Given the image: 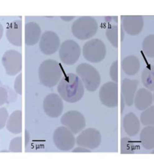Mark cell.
Returning <instances> with one entry per match:
<instances>
[{"mask_svg": "<svg viewBox=\"0 0 154 159\" xmlns=\"http://www.w3.org/2000/svg\"><path fill=\"white\" fill-rule=\"evenodd\" d=\"M22 73H21L17 76L14 84L15 90L20 95H22Z\"/></svg>", "mask_w": 154, "mask_h": 159, "instance_id": "cell-30", "label": "cell"}, {"mask_svg": "<svg viewBox=\"0 0 154 159\" xmlns=\"http://www.w3.org/2000/svg\"><path fill=\"white\" fill-rule=\"evenodd\" d=\"M98 28L97 22L93 17L82 16L74 21L71 30L73 35L77 39L85 40L95 35Z\"/></svg>", "mask_w": 154, "mask_h": 159, "instance_id": "cell-3", "label": "cell"}, {"mask_svg": "<svg viewBox=\"0 0 154 159\" xmlns=\"http://www.w3.org/2000/svg\"><path fill=\"white\" fill-rule=\"evenodd\" d=\"M62 75L60 64L53 59L45 60L39 67V80L46 87L51 88L55 86L60 81Z\"/></svg>", "mask_w": 154, "mask_h": 159, "instance_id": "cell-2", "label": "cell"}, {"mask_svg": "<svg viewBox=\"0 0 154 159\" xmlns=\"http://www.w3.org/2000/svg\"><path fill=\"white\" fill-rule=\"evenodd\" d=\"M60 18L62 20L65 21H69L73 20L75 17L74 16H61Z\"/></svg>", "mask_w": 154, "mask_h": 159, "instance_id": "cell-33", "label": "cell"}, {"mask_svg": "<svg viewBox=\"0 0 154 159\" xmlns=\"http://www.w3.org/2000/svg\"><path fill=\"white\" fill-rule=\"evenodd\" d=\"M76 73L88 91L93 92L98 89L100 77L97 70L90 64L82 63L76 68Z\"/></svg>", "mask_w": 154, "mask_h": 159, "instance_id": "cell-4", "label": "cell"}, {"mask_svg": "<svg viewBox=\"0 0 154 159\" xmlns=\"http://www.w3.org/2000/svg\"><path fill=\"white\" fill-rule=\"evenodd\" d=\"M140 140L143 146L147 149L154 148V127L145 126L140 134Z\"/></svg>", "mask_w": 154, "mask_h": 159, "instance_id": "cell-22", "label": "cell"}, {"mask_svg": "<svg viewBox=\"0 0 154 159\" xmlns=\"http://www.w3.org/2000/svg\"><path fill=\"white\" fill-rule=\"evenodd\" d=\"M55 145L60 151H68L73 149L75 139L71 131L65 127H60L55 130L53 135Z\"/></svg>", "mask_w": 154, "mask_h": 159, "instance_id": "cell-8", "label": "cell"}, {"mask_svg": "<svg viewBox=\"0 0 154 159\" xmlns=\"http://www.w3.org/2000/svg\"><path fill=\"white\" fill-rule=\"evenodd\" d=\"M142 81L144 87L150 91H154V65L147 66L142 74Z\"/></svg>", "mask_w": 154, "mask_h": 159, "instance_id": "cell-23", "label": "cell"}, {"mask_svg": "<svg viewBox=\"0 0 154 159\" xmlns=\"http://www.w3.org/2000/svg\"><path fill=\"white\" fill-rule=\"evenodd\" d=\"M60 40L56 33L47 31L43 33L39 42L41 52L46 55L54 54L59 49Z\"/></svg>", "mask_w": 154, "mask_h": 159, "instance_id": "cell-12", "label": "cell"}, {"mask_svg": "<svg viewBox=\"0 0 154 159\" xmlns=\"http://www.w3.org/2000/svg\"><path fill=\"white\" fill-rule=\"evenodd\" d=\"M123 125L124 131L129 136L136 135L140 130V121L133 112H129L125 115Z\"/></svg>", "mask_w": 154, "mask_h": 159, "instance_id": "cell-18", "label": "cell"}, {"mask_svg": "<svg viewBox=\"0 0 154 159\" xmlns=\"http://www.w3.org/2000/svg\"><path fill=\"white\" fill-rule=\"evenodd\" d=\"M101 136L99 132L93 128L87 129L77 137L76 142L78 146L88 149H95L101 143Z\"/></svg>", "mask_w": 154, "mask_h": 159, "instance_id": "cell-10", "label": "cell"}, {"mask_svg": "<svg viewBox=\"0 0 154 159\" xmlns=\"http://www.w3.org/2000/svg\"><path fill=\"white\" fill-rule=\"evenodd\" d=\"M118 62L117 60L112 63L110 70V74L112 80L115 83L118 81Z\"/></svg>", "mask_w": 154, "mask_h": 159, "instance_id": "cell-29", "label": "cell"}, {"mask_svg": "<svg viewBox=\"0 0 154 159\" xmlns=\"http://www.w3.org/2000/svg\"><path fill=\"white\" fill-rule=\"evenodd\" d=\"M153 102H154V92L153 94Z\"/></svg>", "mask_w": 154, "mask_h": 159, "instance_id": "cell-35", "label": "cell"}, {"mask_svg": "<svg viewBox=\"0 0 154 159\" xmlns=\"http://www.w3.org/2000/svg\"><path fill=\"white\" fill-rule=\"evenodd\" d=\"M81 55V48L77 42L72 40L64 41L59 50L60 60L64 64L72 65L75 64Z\"/></svg>", "mask_w": 154, "mask_h": 159, "instance_id": "cell-6", "label": "cell"}, {"mask_svg": "<svg viewBox=\"0 0 154 159\" xmlns=\"http://www.w3.org/2000/svg\"><path fill=\"white\" fill-rule=\"evenodd\" d=\"M72 152H90L91 151L88 149L83 148V147H79L75 148Z\"/></svg>", "mask_w": 154, "mask_h": 159, "instance_id": "cell-32", "label": "cell"}, {"mask_svg": "<svg viewBox=\"0 0 154 159\" xmlns=\"http://www.w3.org/2000/svg\"><path fill=\"white\" fill-rule=\"evenodd\" d=\"M43 108L48 116L53 118L58 117L63 110V102L58 94L51 93L44 99Z\"/></svg>", "mask_w": 154, "mask_h": 159, "instance_id": "cell-13", "label": "cell"}, {"mask_svg": "<svg viewBox=\"0 0 154 159\" xmlns=\"http://www.w3.org/2000/svg\"><path fill=\"white\" fill-rule=\"evenodd\" d=\"M3 34V28L2 25L0 23V40L2 37Z\"/></svg>", "mask_w": 154, "mask_h": 159, "instance_id": "cell-34", "label": "cell"}, {"mask_svg": "<svg viewBox=\"0 0 154 159\" xmlns=\"http://www.w3.org/2000/svg\"><path fill=\"white\" fill-rule=\"evenodd\" d=\"M101 102L109 107H114L118 104V86L115 82H108L101 86L99 91Z\"/></svg>", "mask_w": 154, "mask_h": 159, "instance_id": "cell-9", "label": "cell"}, {"mask_svg": "<svg viewBox=\"0 0 154 159\" xmlns=\"http://www.w3.org/2000/svg\"><path fill=\"white\" fill-rule=\"evenodd\" d=\"M138 85V81L137 80L125 78L122 82V96L124 99L125 103L128 106H131L133 104Z\"/></svg>", "mask_w": 154, "mask_h": 159, "instance_id": "cell-14", "label": "cell"}, {"mask_svg": "<svg viewBox=\"0 0 154 159\" xmlns=\"http://www.w3.org/2000/svg\"><path fill=\"white\" fill-rule=\"evenodd\" d=\"M106 49L103 42L98 39H92L84 44L82 54L86 60L92 63L102 61L106 55Z\"/></svg>", "mask_w": 154, "mask_h": 159, "instance_id": "cell-5", "label": "cell"}, {"mask_svg": "<svg viewBox=\"0 0 154 159\" xmlns=\"http://www.w3.org/2000/svg\"><path fill=\"white\" fill-rule=\"evenodd\" d=\"M118 29L115 25H110L106 31V36L109 42L115 48L118 46Z\"/></svg>", "mask_w": 154, "mask_h": 159, "instance_id": "cell-26", "label": "cell"}, {"mask_svg": "<svg viewBox=\"0 0 154 159\" xmlns=\"http://www.w3.org/2000/svg\"><path fill=\"white\" fill-rule=\"evenodd\" d=\"M6 127L10 132L19 134L22 131V112L21 110L13 111L9 116Z\"/></svg>", "mask_w": 154, "mask_h": 159, "instance_id": "cell-20", "label": "cell"}, {"mask_svg": "<svg viewBox=\"0 0 154 159\" xmlns=\"http://www.w3.org/2000/svg\"><path fill=\"white\" fill-rule=\"evenodd\" d=\"M57 90L64 101L70 103L80 100L84 92V86L81 79L73 73H68L61 79Z\"/></svg>", "mask_w": 154, "mask_h": 159, "instance_id": "cell-1", "label": "cell"}, {"mask_svg": "<svg viewBox=\"0 0 154 159\" xmlns=\"http://www.w3.org/2000/svg\"><path fill=\"white\" fill-rule=\"evenodd\" d=\"M153 101V94L151 91L141 88L137 91L133 103L137 109L143 111L151 107Z\"/></svg>", "mask_w": 154, "mask_h": 159, "instance_id": "cell-17", "label": "cell"}, {"mask_svg": "<svg viewBox=\"0 0 154 159\" xmlns=\"http://www.w3.org/2000/svg\"><path fill=\"white\" fill-rule=\"evenodd\" d=\"M22 22L17 20L12 22L7 28V38L9 42L17 46H21L22 44Z\"/></svg>", "mask_w": 154, "mask_h": 159, "instance_id": "cell-15", "label": "cell"}, {"mask_svg": "<svg viewBox=\"0 0 154 159\" xmlns=\"http://www.w3.org/2000/svg\"><path fill=\"white\" fill-rule=\"evenodd\" d=\"M121 65L125 73L130 75L137 74L140 67L139 59L134 55H130L125 58L122 62Z\"/></svg>", "mask_w": 154, "mask_h": 159, "instance_id": "cell-21", "label": "cell"}, {"mask_svg": "<svg viewBox=\"0 0 154 159\" xmlns=\"http://www.w3.org/2000/svg\"><path fill=\"white\" fill-rule=\"evenodd\" d=\"M2 63L7 74L16 75L22 70V55L16 50H7L3 55Z\"/></svg>", "mask_w": 154, "mask_h": 159, "instance_id": "cell-7", "label": "cell"}, {"mask_svg": "<svg viewBox=\"0 0 154 159\" xmlns=\"http://www.w3.org/2000/svg\"><path fill=\"white\" fill-rule=\"evenodd\" d=\"M123 27L128 34L137 35L140 33L143 26V20L141 16H126L122 21Z\"/></svg>", "mask_w": 154, "mask_h": 159, "instance_id": "cell-16", "label": "cell"}, {"mask_svg": "<svg viewBox=\"0 0 154 159\" xmlns=\"http://www.w3.org/2000/svg\"><path fill=\"white\" fill-rule=\"evenodd\" d=\"M144 52L147 56L154 57V35L147 36L142 43Z\"/></svg>", "mask_w": 154, "mask_h": 159, "instance_id": "cell-25", "label": "cell"}, {"mask_svg": "<svg viewBox=\"0 0 154 159\" xmlns=\"http://www.w3.org/2000/svg\"><path fill=\"white\" fill-rule=\"evenodd\" d=\"M9 151L12 152H22V139L21 137H16L10 142Z\"/></svg>", "mask_w": 154, "mask_h": 159, "instance_id": "cell-27", "label": "cell"}, {"mask_svg": "<svg viewBox=\"0 0 154 159\" xmlns=\"http://www.w3.org/2000/svg\"><path fill=\"white\" fill-rule=\"evenodd\" d=\"M140 122L145 126L154 127V106H151L142 111Z\"/></svg>", "mask_w": 154, "mask_h": 159, "instance_id": "cell-24", "label": "cell"}, {"mask_svg": "<svg viewBox=\"0 0 154 159\" xmlns=\"http://www.w3.org/2000/svg\"><path fill=\"white\" fill-rule=\"evenodd\" d=\"M62 124L71 132L76 134L85 126V118L78 111H72L64 114L61 119Z\"/></svg>", "mask_w": 154, "mask_h": 159, "instance_id": "cell-11", "label": "cell"}, {"mask_svg": "<svg viewBox=\"0 0 154 159\" xmlns=\"http://www.w3.org/2000/svg\"><path fill=\"white\" fill-rule=\"evenodd\" d=\"M41 30L35 22H29L25 26V42L28 46H34L40 39Z\"/></svg>", "mask_w": 154, "mask_h": 159, "instance_id": "cell-19", "label": "cell"}, {"mask_svg": "<svg viewBox=\"0 0 154 159\" xmlns=\"http://www.w3.org/2000/svg\"><path fill=\"white\" fill-rule=\"evenodd\" d=\"M7 98L8 93L7 90L3 87H0V106L7 102Z\"/></svg>", "mask_w": 154, "mask_h": 159, "instance_id": "cell-31", "label": "cell"}, {"mask_svg": "<svg viewBox=\"0 0 154 159\" xmlns=\"http://www.w3.org/2000/svg\"><path fill=\"white\" fill-rule=\"evenodd\" d=\"M9 116L7 109L4 107H0V130L6 125Z\"/></svg>", "mask_w": 154, "mask_h": 159, "instance_id": "cell-28", "label": "cell"}]
</instances>
